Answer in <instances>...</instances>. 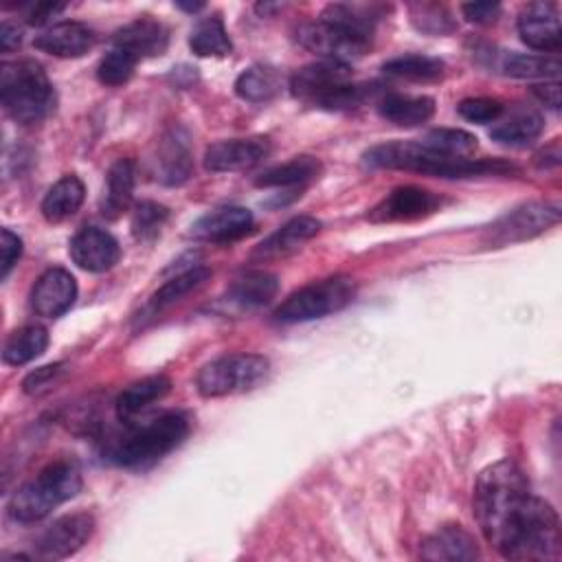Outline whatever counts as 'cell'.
<instances>
[{
    "mask_svg": "<svg viewBox=\"0 0 562 562\" xmlns=\"http://www.w3.org/2000/svg\"><path fill=\"white\" fill-rule=\"evenodd\" d=\"M290 90L310 105L336 112L353 110L373 94V86L351 81L349 64L331 59H318L294 70L290 77Z\"/></svg>",
    "mask_w": 562,
    "mask_h": 562,
    "instance_id": "277c9868",
    "label": "cell"
},
{
    "mask_svg": "<svg viewBox=\"0 0 562 562\" xmlns=\"http://www.w3.org/2000/svg\"><path fill=\"white\" fill-rule=\"evenodd\" d=\"M270 373L268 358L259 353H228L206 362L195 378L202 397H224L248 393L266 382Z\"/></svg>",
    "mask_w": 562,
    "mask_h": 562,
    "instance_id": "52a82bcc",
    "label": "cell"
},
{
    "mask_svg": "<svg viewBox=\"0 0 562 562\" xmlns=\"http://www.w3.org/2000/svg\"><path fill=\"white\" fill-rule=\"evenodd\" d=\"M428 149L446 156V158H472L479 143L476 136H472L465 130L454 127H437L430 130L424 138H419Z\"/></svg>",
    "mask_w": 562,
    "mask_h": 562,
    "instance_id": "d590c367",
    "label": "cell"
},
{
    "mask_svg": "<svg viewBox=\"0 0 562 562\" xmlns=\"http://www.w3.org/2000/svg\"><path fill=\"white\" fill-rule=\"evenodd\" d=\"M81 490V472L70 461H55L26 481L9 501V518L20 525H33L46 518L55 507L75 498Z\"/></svg>",
    "mask_w": 562,
    "mask_h": 562,
    "instance_id": "8992f818",
    "label": "cell"
},
{
    "mask_svg": "<svg viewBox=\"0 0 562 562\" xmlns=\"http://www.w3.org/2000/svg\"><path fill=\"white\" fill-rule=\"evenodd\" d=\"M463 18L474 24H492L501 15V4L498 2H468L461 7Z\"/></svg>",
    "mask_w": 562,
    "mask_h": 562,
    "instance_id": "7bdbcfd3",
    "label": "cell"
},
{
    "mask_svg": "<svg viewBox=\"0 0 562 562\" xmlns=\"http://www.w3.org/2000/svg\"><path fill=\"white\" fill-rule=\"evenodd\" d=\"M77 299V281L64 268H48L31 290V307L37 316L59 318Z\"/></svg>",
    "mask_w": 562,
    "mask_h": 562,
    "instance_id": "9a60e30c",
    "label": "cell"
},
{
    "mask_svg": "<svg viewBox=\"0 0 562 562\" xmlns=\"http://www.w3.org/2000/svg\"><path fill=\"white\" fill-rule=\"evenodd\" d=\"M277 290L279 281L274 274L266 270H250L231 283L226 301L239 310H255L270 303L277 296Z\"/></svg>",
    "mask_w": 562,
    "mask_h": 562,
    "instance_id": "cb8c5ba5",
    "label": "cell"
},
{
    "mask_svg": "<svg viewBox=\"0 0 562 562\" xmlns=\"http://www.w3.org/2000/svg\"><path fill=\"white\" fill-rule=\"evenodd\" d=\"M94 31L83 22H59L35 37V48L53 57H81L94 46Z\"/></svg>",
    "mask_w": 562,
    "mask_h": 562,
    "instance_id": "ffe728a7",
    "label": "cell"
},
{
    "mask_svg": "<svg viewBox=\"0 0 562 562\" xmlns=\"http://www.w3.org/2000/svg\"><path fill=\"white\" fill-rule=\"evenodd\" d=\"M501 72L516 79H536V77H558L560 61L555 57L544 55H527V53H505L498 61Z\"/></svg>",
    "mask_w": 562,
    "mask_h": 562,
    "instance_id": "e575fe53",
    "label": "cell"
},
{
    "mask_svg": "<svg viewBox=\"0 0 562 562\" xmlns=\"http://www.w3.org/2000/svg\"><path fill=\"white\" fill-rule=\"evenodd\" d=\"M64 371V364L61 362H55V364H46V367H40L35 371H31L24 382H22V391L29 393V395H35V393H42L46 386L53 384V380Z\"/></svg>",
    "mask_w": 562,
    "mask_h": 562,
    "instance_id": "b9f144b4",
    "label": "cell"
},
{
    "mask_svg": "<svg viewBox=\"0 0 562 562\" xmlns=\"http://www.w3.org/2000/svg\"><path fill=\"white\" fill-rule=\"evenodd\" d=\"M136 64L138 59L132 53L114 46L110 53L101 57L97 66V77L103 86H123L134 75Z\"/></svg>",
    "mask_w": 562,
    "mask_h": 562,
    "instance_id": "74e56055",
    "label": "cell"
},
{
    "mask_svg": "<svg viewBox=\"0 0 562 562\" xmlns=\"http://www.w3.org/2000/svg\"><path fill=\"white\" fill-rule=\"evenodd\" d=\"M296 42L316 53L321 59L349 64L362 57L371 48V37L351 31L334 20L318 18L316 22H305L296 29Z\"/></svg>",
    "mask_w": 562,
    "mask_h": 562,
    "instance_id": "9c48e42d",
    "label": "cell"
},
{
    "mask_svg": "<svg viewBox=\"0 0 562 562\" xmlns=\"http://www.w3.org/2000/svg\"><path fill=\"white\" fill-rule=\"evenodd\" d=\"M169 217V211L167 206L158 204V202H138L134 213H132V235L136 241H154L160 233V228L165 226Z\"/></svg>",
    "mask_w": 562,
    "mask_h": 562,
    "instance_id": "8d00e7d4",
    "label": "cell"
},
{
    "mask_svg": "<svg viewBox=\"0 0 562 562\" xmlns=\"http://www.w3.org/2000/svg\"><path fill=\"white\" fill-rule=\"evenodd\" d=\"M68 252L81 270L105 272L119 261L121 246L108 231L99 226H83L72 235Z\"/></svg>",
    "mask_w": 562,
    "mask_h": 562,
    "instance_id": "5bb4252c",
    "label": "cell"
},
{
    "mask_svg": "<svg viewBox=\"0 0 562 562\" xmlns=\"http://www.w3.org/2000/svg\"><path fill=\"white\" fill-rule=\"evenodd\" d=\"M364 162L378 169H402L437 178L507 176L518 171L501 158H446L428 149L422 140H389L364 151Z\"/></svg>",
    "mask_w": 562,
    "mask_h": 562,
    "instance_id": "7a4b0ae2",
    "label": "cell"
},
{
    "mask_svg": "<svg viewBox=\"0 0 562 562\" xmlns=\"http://www.w3.org/2000/svg\"><path fill=\"white\" fill-rule=\"evenodd\" d=\"M48 347V331L42 325H26L15 329L4 347H2V360L11 367L26 364L42 356Z\"/></svg>",
    "mask_w": 562,
    "mask_h": 562,
    "instance_id": "1f68e13d",
    "label": "cell"
},
{
    "mask_svg": "<svg viewBox=\"0 0 562 562\" xmlns=\"http://www.w3.org/2000/svg\"><path fill=\"white\" fill-rule=\"evenodd\" d=\"M531 92L538 101H542L547 108L558 110L560 108V83L558 81H549V83H538L531 86Z\"/></svg>",
    "mask_w": 562,
    "mask_h": 562,
    "instance_id": "f6af8a7d",
    "label": "cell"
},
{
    "mask_svg": "<svg viewBox=\"0 0 562 562\" xmlns=\"http://www.w3.org/2000/svg\"><path fill=\"white\" fill-rule=\"evenodd\" d=\"M419 13H415V24L419 31L432 33V35H441V33H450L454 29V22L450 20V13L443 7L430 4V7H417Z\"/></svg>",
    "mask_w": 562,
    "mask_h": 562,
    "instance_id": "ab89813d",
    "label": "cell"
},
{
    "mask_svg": "<svg viewBox=\"0 0 562 562\" xmlns=\"http://www.w3.org/2000/svg\"><path fill=\"white\" fill-rule=\"evenodd\" d=\"M560 204L555 202H527L512 209L485 228L483 244L490 248H503L509 244L527 241L560 222Z\"/></svg>",
    "mask_w": 562,
    "mask_h": 562,
    "instance_id": "30bf717a",
    "label": "cell"
},
{
    "mask_svg": "<svg viewBox=\"0 0 562 562\" xmlns=\"http://www.w3.org/2000/svg\"><path fill=\"white\" fill-rule=\"evenodd\" d=\"M171 389V380L162 373L147 375L143 380L132 382L119 397H116V415L121 419H132L149 404L162 400Z\"/></svg>",
    "mask_w": 562,
    "mask_h": 562,
    "instance_id": "4316f807",
    "label": "cell"
},
{
    "mask_svg": "<svg viewBox=\"0 0 562 562\" xmlns=\"http://www.w3.org/2000/svg\"><path fill=\"white\" fill-rule=\"evenodd\" d=\"M189 48L198 57H224L233 50L231 37L226 33V26L220 15L204 18L195 24V29L189 35Z\"/></svg>",
    "mask_w": 562,
    "mask_h": 562,
    "instance_id": "d6a6232c",
    "label": "cell"
},
{
    "mask_svg": "<svg viewBox=\"0 0 562 562\" xmlns=\"http://www.w3.org/2000/svg\"><path fill=\"white\" fill-rule=\"evenodd\" d=\"M281 90V75L272 66L255 64L239 72L235 79V92L239 99L250 103H266Z\"/></svg>",
    "mask_w": 562,
    "mask_h": 562,
    "instance_id": "f546056e",
    "label": "cell"
},
{
    "mask_svg": "<svg viewBox=\"0 0 562 562\" xmlns=\"http://www.w3.org/2000/svg\"><path fill=\"white\" fill-rule=\"evenodd\" d=\"M156 178L167 187H178L189 180L193 171V154L189 134L182 127H171L156 147Z\"/></svg>",
    "mask_w": 562,
    "mask_h": 562,
    "instance_id": "e0dca14e",
    "label": "cell"
},
{
    "mask_svg": "<svg viewBox=\"0 0 562 562\" xmlns=\"http://www.w3.org/2000/svg\"><path fill=\"white\" fill-rule=\"evenodd\" d=\"M378 112L389 123L413 127L426 123L435 114V101L426 94L411 97V94H384L378 101Z\"/></svg>",
    "mask_w": 562,
    "mask_h": 562,
    "instance_id": "d4e9b609",
    "label": "cell"
},
{
    "mask_svg": "<svg viewBox=\"0 0 562 562\" xmlns=\"http://www.w3.org/2000/svg\"><path fill=\"white\" fill-rule=\"evenodd\" d=\"M178 9H184V11H189V13H195V11H200V9H204V2H178L176 4Z\"/></svg>",
    "mask_w": 562,
    "mask_h": 562,
    "instance_id": "7dc6e473",
    "label": "cell"
},
{
    "mask_svg": "<svg viewBox=\"0 0 562 562\" xmlns=\"http://www.w3.org/2000/svg\"><path fill=\"white\" fill-rule=\"evenodd\" d=\"M189 426V417L182 411L162 413L112 441L108 459L127 470L151 468L187 439Z\"/></svg>",
    "mask_w": 562,
    "mask_h": 562,
    "instance_id": "3957f363",
    "label": "cell"
},
{
    "mask_svg": "<svg viewBox=\"0 0 562 562\" xmlns=\"http://www.w3.org/2000/svg\"><path fill=\"white\" fill-rule=\"evenodd\" d=\"M83 198H86L83 182L77 176H64L46 191L42 200V215L53 224L64 222L79 211V206L83 204Z\"/></svg>",
    "mask_w": 562,
    "mask_h": 562,
    "instance_id": "484cf974",
    "label": "cell"
},
{
    "mask_svg": "<svg viewBox=\"0 0 562 562\" xmlns=\"http://www.w3.org/2000/svg\"><path fill=\"white\" fill-rule=\"evenodd\" d=\"M94 533V518L86 512L68 514L48 525L35 540V555L42 560H64L75 555Z\"/></svg>",
    "mask_w": 562,
    "mask_h": 562,
    "instance_id": "8fae6325",
    "label": "cell"
},
{
    "mask_svg": "<svg viewBox=\"0 0 562 562\" xmlns=\"http://www.w3.org/2000/svg\"><path fill=\"white\" fill-rule=\"evenodd\" d=\"M483 538L507 560H560L562 531L555 509L531 494L525 472L512 461L487 465L472 494Z\"/></svg>",
    "mask_w": 562,
    "mask_h": 562,
    "instance_id": "6da1fadb",
    "label": "cell"
},
{
    "mask_svg": "<svg viewBox=\"0 0 562 562\" xmlns=\"http://www.w3.org/2000/svg\"><path fill=\"white\" fill-rule=\"evenodd\" d=\"M318 231H321V222L316 217H310V215L292 217L252 250V259L268 261V259L285 257L296 248H301L305 241H310Z\"/></svg>",
    "mask_w": 562,
    "mask_h": 562,
    "instance_id": "44dd1931",
    "label": "cell"
},
{
    "mask_svg": "<svg viewBox=\"0 0 562 562\" xmlns=\"http://www.w3.org/2000/svg\"><path fill=\"white\" fill-rule=\"evenodd\" d=\"M0 101L13 121L31 125L50 114L55 108V90L37 61H4L0 68Z\"/></svg>",
    "mask_w": 562,
    "mask_h": 562,
    "instance_id": "5b68a950",
    "label": "cell"
},
{
    "mask_svg": "<svg viewBox=\"0 0 562 562\" xmlns=\"http://www.w3.org/2000/svg\"><path fill=\"white\" fill-rule=\"evenodd\" d=\"M321 173V160L314 156H294L292 160L270 167L263 173L257 176L255 184L257 187H299L310 180H314Z\"/></svg>",
    "mask_w": 562,
    "mask_h": 562,
    "instance_id": "f1b7e54d",
    "label": "cell"
},
{
    "mask_svg": "<svg viewBox=\"0 0 562 562\" xmlns=\"http://www.w3.org/2000/svg\"><path fill=\"white\" fill-rule=\"evenodd\" d=\"M252 213L244 206H220L204 213L191 226V237L198 241L226 244L235 241L252 231Z\"/></svg>",
    "mask_w": 562,
    "mask_h": 562,
    "instance_id": "ac0fdd59",
    "label": "cell"
},
{
    "mask_svg": "<svg viewBox=\"0 0 562 562\" xmlns=\"http://www.w3.org/2000/svg\"><path fill=\"white\" fill-rule=\"evenodd\" d=\"M209 277H211V270L204 268V266H193V268H189V270H184V272L171 277L169 281H165V283L151 294V299H149L147 305H145V314L151 316V314L162 312L165 307H169V305H173L176 301H180L182 296H187L191 290L200 288Z\"/></svg>",
    "mask_w": 562,
    "mask_h": 562,
    "instance_id": "4dcf8cb0",
    "label": "cell"
},
{
    "mask_svg": "<svg viewBox=\"0 0 562 562\" xmlns=\"http://www.w3.org/2000/svg\"><path fill=\"white\" fill-rule=\"evenodd\" d=\"M518 35L533 50H558L562 40L558 7L553 2H529L518 15Z\"/></svg>",
    "mask_w": 562,
    "mask_h": 562,
    "instance_id": "2e32d148",
    "label": "cell"
},
{
    "mask_svg": "<svg viewBox=\"0 0 562 562\" xmlns=\"http://www.w3.org/2000/svg\"><path fill=\"white\" fill-rule=\"evenodd\" d=\"M66 9V4L64 2H35L33 7H31V11H29V24H33V26H42L44 22H48L53 15H57V13H61Z\"/></svg>",
    "mask_w": 562,
    "mask_h": 562,
    "instance_id": "ee69618b",
    "label": "cell"
},
{
    "mask_svg": "<svg viewBox=\"0 0 562 562\" xmlns=\"http://www.w3.org/2000/svg\"><path fill=\"white\" fill-rule=\"evenodd\" d=\"M441 206V198L422 187H397L384 200H380L367 215L373 224H389V222H413L424 220L437 213Z\"/></svg>",
    "mask_w": 562,
    "mask_h": 562,
    "instance_id": "7c38bea8",
    "label": "cell"
},
{
    "mask_svg": "<svg viewBox=\"0 0 562 562\" xmlns=\"http://www.w3.org/2000/svg\"><path fill=\"white\" fill-rule=\"evenodd\" d=\"M114 46L132 53L136 59L143 57H158L167 50L169 44V31L162 22L143 15L119 29L112 37Z\"/></svg>",
    "mask_w": 562,
    "mask_h": 562,
    "instance_id": "d6986e66",
    "label": "cell"
},
{
    "mask_svg": "<svg viewBox=\"0 0 562 562\" xmlns=\"http://www.w3.org/2000/svg\"><path fill=\"white\" fill-rule=\"evenodd\" d=\"M443 61L428 55H400L382 64L384 75L408 81H435L443 75Z\"/></svg>",
    "mask_w": 562,
    "mask_h": 562,
    "instance_id": "836d02e7",
    "label": "cell"
},
{
    "mask_svg": "<svg viewBox=\"0 0 562 562\" xmlns=\"http://www.w3.org/2000/svg\"><path fill=\"white\" fill-rule=\"evenodd\" d=\"M22 42V29L13 22H2L0 26V48L2 53H11Z\"/></svg>",
    "mask_w": 562,
    "mask_h": 562,
    "instance_id": "bcb514c9",
    "label": "cell"
},
{
    "mask_svg": "<svg viewBox=\"0 0 562 562\" xmlns=\"http://www.w3.org/2000/svg\"><path fill=\"white\" fill-rule=\"evenodd\" d=\"M542 127H544L542 116L536 110H516L503 123H496L490 130V136L501 145L525 147L540 136Z\"/></svg>",
    "mask_w": 562,
    "mask_h": 562,
    "instance_id": "83f0119b",
    "label": "cell"
},
{
    "mask_svg": "<svg viewBox=\"0 0 562 562\" xmlns=\"http://www.w3.org/2000/svg\"><path fill=\"white\" fill-rule=\"evenodd\" d=\"M270 154V140L263 136L217 140L204 151V167L213 173L244 171L259 165Z\"/></svg>",
    "mask_w": 562,
    "mask_h": 562,
    "instance_id": "4fadbf2b",
    "label": "cell"
},
{
    "mask_svg": "<svg viewBox=\"0 0 562 562\" xmlns=\"http://www.w3.org/2000/svg\"><path fill=\"white\" fill-rule=\"evenodd\" d=\"M0 279L4 281L22 255V239L9 228L0 231Z\"/></svg>",
    "mask_w": 562,
    "mask_h": 562,
    "instance_id": "60d3db41",
    "label": "cell"
},
{
    "mask_svg": "<svg viewBox=\"0 0 562 562\" xmlns=\"http://www.w3.org/2000/svg\"><path fill=\"white\" fill-rule=\"evenodd\" d=\"M134 184H136V169L130 158L116 160L105 178L103 198H101V213L110 220H116L123 215L134 198Z\"/></svg>",
    "mask_w": 562,
    "mask_h": 562,
    "instance_id": "603a6c76",
    "label": "cell"
},
{
    "mask_svg": "<svg viewBox=\"0 0 562 562\" xmlns=\"http://www.w3.org/2000/svg\"><path fill=\"white\" fill-rule=\"evenodd\" d=\"M422 558L424 560H474L479 558V549L474 538L461 529L459 525H446L439 527L435 533H430L422 544Z\"/></svg>",
    "mask_w": 562,
    "mask_h": 562,
    "instance_id": "7402d4cb",
    "label": "cell"
},
{
    "mask_svg": "<svg viewBox=\"0 0 562 562\" xmlns=\"http://www.w3.org/2000/svg\"><path fill=\"white\" fill-rule=\"evenodd\" d=\"M457 110L470 123H492L503 114V103L496 99L472 97V99H463L457 105Z\"/></svg>",
    "mask_w": 562,
    "mask_h": 562,
    "instance_id": "f35d334b",
    "label": "cell"
},
{
    "mask_svg": "<svg viewBox=\"0 0 562 562\" xmlns=\"http://www.w3.org/2000/svg\"><path fill=\"white\" fill-rule=\"evenodd\" d=\"M356 296V281L345 274L327 277L292 292L274 312L281 323H305L345 310Z\"/></svg>",
    "mask_w": 562,
    "mask_h": 562,
    "instance_id": "ba28073f",
    "label": "cell"
}]
</instances>
